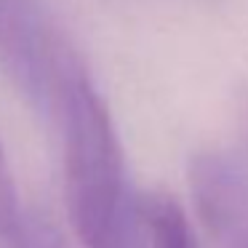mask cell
Segmentation results:
<instances>
[{"instance_id":"obj_6","label":"cell","mask_w":248,"mask_h":248,"mask_svg":"<svg viewBox=\"0 0 248 248\" xmlns=\"http://www.w3.org/2000/svg\"><path fill=\"white\" fill-rule=\"evenodd\" d=\"M16 248H70L67 240L43 219H27L24 216L19 230L14 232Z\"/></svg>"},{"instance_id":"obj_1","label":"cell","mask_w":248,"mask_h":248,"mask_svg":"<svg viewBox=\"0 0 248 248\" xmlns=\"http://www.w3.org/2000/svg\"><path fill=\"white\" fill-rule=\"evenodd\" d=\"M64 141V200L83 248H125L128 200L118 131L88 78L78 80L59 112Z\"/></svg>"},{"instance_id":"obj_2","label":"cell","mask_w":248,"mask_h":248,"mask_svg":"<svg viewBox=\"0 0 248 248\" xmlns=\"http://www.w3.org/2000/svg\"><path fill=\"white\" fill-rule=\"evenodd\" d=\"M0 72L40 115L59 120L86 64L40 0H0Z\"/></svg>"},{"instance_id":"obj_4","label":"cell","mask_w":248,"mask_h":248,"mask_svg":"<svg viewBox=\"0 0 248 248\" xmlns=\"http://www.w3.org/2000/svg\"><path fill=\"white\" fill-rule=\"evenodd\" d=\"M136 221L144 232L147 248H198L184 208L163 189L141 195L136 203Z\"/></svg>"},{"instance_id":"obj_3","label":"cell","mask_w":248,"mask_h":248,"mask_svg":"<svg viewBox=\"0 0 248 248\" xmlns=\"http://www.w3.org/2000/svg\"><path fill=\"white\" fill-rule=\"evenodd\" d=\"M189 192L205 230L224 248H248V155L198 152L189 163Z\"/></svg>"},{"instance_id":"obj_5","label":"cell","mask_w":248,"mask_h":248,"mask_svg":"<svg viewBox=\"0 0 248 248\" xmlns=\"http://www.w3.org/2000/svg\"><path fill=\"white\" fill-rule=\"evenodd\" d=\"M22 219L24 216L19 211V195H16V187H14L11 168H8V160L0 150V235L14 237Z\"/></svg>"},{"instance_id":"obj_7","label":"cell","mask_w":248,"mask_h":248,"mask_svg":"<svg viewBox=\"0 0 248 248\" xmlns=\"http://www.w3.org/2000/svg\"><path fill=\"white\" fill-rule=\"evenodd\" d=\"M237 123H240V141L243 152L248 155V91L240 93V107H237Z\"/></svg>"}]
</instances>
